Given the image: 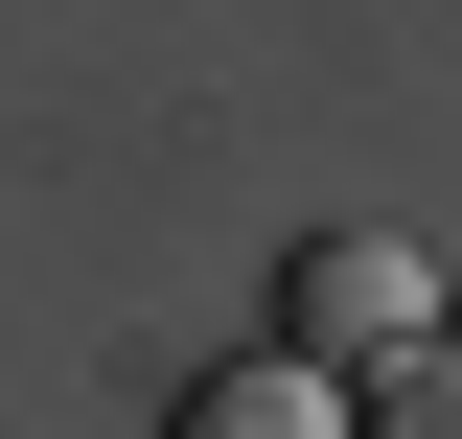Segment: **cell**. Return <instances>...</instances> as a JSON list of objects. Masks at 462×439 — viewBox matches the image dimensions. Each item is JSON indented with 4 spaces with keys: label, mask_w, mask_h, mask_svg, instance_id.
Segmentation results:
<instances>
[{
    "label": "cell",
    "mask_w": 462,
    "mask_h": 439,
    "mask_svg": "<svg viewBox=\"0 0 462 439\" xmlns=\"http://www.w3.org/2000/svg\"><path fill=\"white\" fill-rule=\"evenodd\" d=\"M439 347V277H416V231H300L278 255V370H416Z\"/></svg>",
    "instance_id": "obj_1"
},
{
    "label": "cell",
    "mask_w": 462,
    "mask_h": 439,
    "mask_svg": "<svg viewBox=\"0 0 462 439\" xmlns=\"http://www.w3.org/2000/svg\"><path fill=\"white\" fill-rule=\"evenodd\" d=\"M162 439H346V393L254 347V370H185V416H162Z\"/></svg>",
    "instance_id": "obj_2"
},
{
    "label": "cell",
    "mask_w": 462,
    "mask_h": 439,
    "mask_svg": "<svg viewBox=\"0 0 462 439\" xmlns=\"http://www.w3.org/2000/svg\"><path fill=\"white\" fill-rule=\"evenodd\" d=\"M346 439H462V324L416 347V370H370V416H346Z\"/></svg>",
    "instance_id": "obj_3"
}]
</instances>
